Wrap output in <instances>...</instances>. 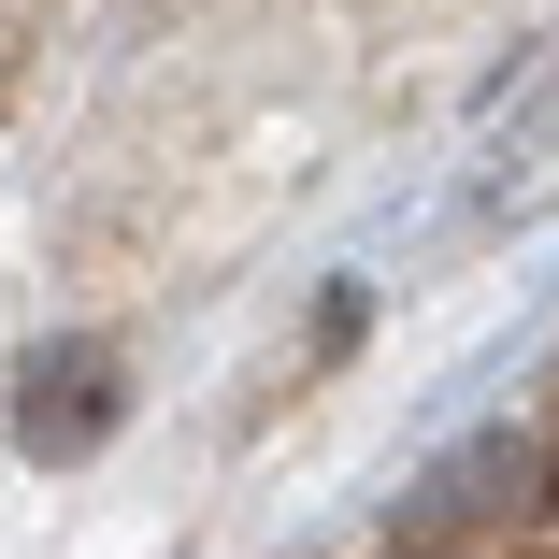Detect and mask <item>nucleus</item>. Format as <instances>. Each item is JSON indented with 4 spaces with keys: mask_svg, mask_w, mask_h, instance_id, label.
<instances>
[{
    "mask_svg": "<svg viewBox=\"0 0 559 559\" xmlns=\"http://www.w3.org/2000/svg\"><path fill=\"white\" fill-rule=\"evenodd\" d=\"M130 416V388H116V345H44L29 373H15V444L29 460H86L100 430Z\"/></svg>",
    "mask_w": 559,
    "mask_h": 559,
    "instance_id": "1",
    "label": "nucleus"
},
{
    "mask_svg": "<svg viewBox=\"0 0 559 559\" xmlns=\"http://www.w3.org/2000/svg\"><path fill=\"white\" fill-rule=\"evenodd\" d=\"M531 474H545V444H516V430H502V444H474L460 474H430L402 531H416V545H460V531H488V516H502L488 488H531Z\"/></svg>",
    "mask_w": 559,
    "mask_h": 559,
    "instance_id": "2",
    "label": "nucleus"
}]
</instances>
